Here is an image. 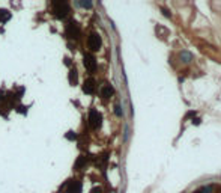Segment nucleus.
Masks as SVG:
<instances>
[{
    "label": "nucleus",
    "instance_id": "20e7f679",
    "mask_svg": "<svg viewBox=\"0 0 221 193\" xmlns=\"http://www.w3.org/2000/svg\"><path fill=\"white\" fill-rule=\"evenodd\" d=\"M66 35L69 36V38H78L80 36V29H78V26H77V23H74V21H71L68 26H66Z\"/></svg>",
    "mask_w": 221,
    "mask_h": 193
},
{
    "label": "nucleus",
    "instance_id": "dca6fc26",
    "mask_svg": "<svg viewBox=\"0 0 221 193\" xmlns=\"http://www.w3.org/2000/svg\"><path fill=\"white\" fill-rule=\"evenodd\" d=\"M66 137H68V139H71V140H72V139H75V137H77V136H75V134H72V131H69V134H66Z\"/></svg>",
    "mask_w": 221,
    "mask_h": 193
},
{
    "label": "nucleus",
    "instance_id": "7ed1b4c3",
    "mask_svg": "<svg viewBox=\"0 0 221 193\" xmlns=\"http://www.w3.org/2000/svg\"><path fill=\"white\" fill-rule=\"evenodd\" d=\"M87 45L92 52H96V50H100V47H101V36L98 35V33H90L89 38H87Z\"/></svg>",
    "mask_w": 221,
    "mask_h": 193
},
{
    "label": "nucleus",
    "instance_id": "9d476101",
    "mask_svg": "<svg viewBox=\"0 0 221 193\" xmlns=\"http://www.w3.org/2000/svg\"><path fill=\"white\" fill-rule=\"evenodd\" d=\"M9 12L8 11H0V20L2 21H6V20H9Z\"/></svg>",
    "mask_w": 221,
    "mask_h": 193
},
{
    "label": "nucleus",
    "instance_id": "423d86ee",
    "mask_svg": "<svg viewBox=\"0 0 221 193\" xmlns=\"http://www.w3.org/2000/svg\"><path fill=\"white\" fill-rule=\"evenodd\" d=\"M68 193H81V183L80 181H71L68 186Z\"/></svg>",
    "mask_w": 221,
    "mask_h": 193
},
{
    "label": "nucleus",
    "instance_id": "39448f33",
    "mask_svg": "<svg viewBox=\"0 0 221 193\" xmlns=\"http://www.w3.org/2000/svg\"><path fill=\"white\" fill-rule=\"evenodd\" d=\"M83 63H84L86 69H87V71H90V72H93V71L96 69V59H95L92 55H84Z\"/></svg>",
    "mask_w": 221,
    "mask_h": 193
},
{
    "label": "nucleus",
    "instance_id": "4468645a",
    "mask_svg": "<svg viewBox=\"0 0 221 193\" xmlns=\"http://www.w3.org/2000/svg\"><path fill=\"white\" fill-rule=\"evenodd\" d=\"M114 112H116V115H117V116H122V110H120V106H119V104H116V106H114Z\"/></svg>",
    "mask_w": 221,
    "mask_h": 193
},
{
    "label": "nucleus",
    "instance_id": "f8f14e48",
    "mask_svg": "<svg viewBox=\"0 0 221 193\" xmlns=\"http://www.w3.org/2000/svg\"><path fill=\"white\" fill-rule=\"evenodd\" d=\"M86 163V160H84V157H80L78 160H77V163H75V167H80V166H83Z\"/></svg>",
    "mask_w": 221,
    "mask_h": 193
},
{
    "label": "nucleus",
    "instance_id": "f03ea898",
    "mask_svg": "<svg viewBox=\"0 0 221 193\" xmlns=\"http://www.w3.org/2000/svg\"><path fill=\"white\" fill-rule=\"evenodd\" d=\"M101 121H102V116H101V113L98 112V110H90V113H89V124H90V127L92 128H100L101 127Z\"/></svg>",
    "mask_w": 221,
    "mask_h": 193
},
{
    "label": "nucleus",
    "instance_id": "f257e3e1",
    "mask_svg": "<svg viewBox=\"0 0 221 193\" xmlns=\"http://www.w3.org/2000/svg\"><path fill=\"white\" fill-rule=\"evenodd\" d=\"M53 11H54L56 17L63 18V17L68 15V12H69V6H68L66 2H54V3H53Z\"/></svg>",
    "mask_w": 221,
    "mask_h": 193
},
{
    "label": "nucleus",
    "instance_id": "1a4fd4ad",
    "mask_svg": "<svg viewBox=\"0 0 221 193\" xmlns=\"http://www.w3.org/2000/svg\"><path fill=\"white\" fill-rule=\"evenodd\" d=\"M69 82H71L72 85H75V83H77V71H75V69H72V71H71V74H69Z\"/></svg>",
    "mask_w": 221,
    "mask_h": 193
},
{
    "label": "nucleus",
    "instance_id": "9b49d317",
    "mask_svg": "<svg viewBox=\"0 0 221 193\" xmlns=\"http://www.w3.org/2000/svg\"><path fill=\"white\" fill-rule=\"evenodd\" d=\"M182 59H184V62H190L191 55H190V53H187V52H184V53H182Z\"/></svg>",
    "mask_w": 221,
    "mask_h": 193
},
{
    "label": "nucleus",
    "instance_id": "0eeeda50",
    "mask_svg": "<svg viewBox=\"0 0 221 193\" xmlns=\"http://www.w3.org/2000/svg\"><path fill=\"white\" fill-rule=\"evenodd\" d=\"M83 91L86 94H93L95 92V80L93 79H87L83 85Z\"/></svg>",
    "mask_w": 221,
    "mask_h": 193
},
{
    "label": "nucleus",
    "instance_id": "6e6552de",
    "mask_svg": "<svg viewBox=\"0 0 221 193\" xmlns=\"http://www.w3.org/2000/svg\"><path fill=\"white\" fill-rule=\"evenodd\" d=\"M114 94V89H113V86H110V85H104L102 86V89H101V96L102 98H110V96Z\"/></svg>",
    "mask_w": 221,
    "mask_h": 193
},
{
    "label": "nucleus",
    "instance_id": "2eb2a0df",
    "mask_svg": "<svg viewBox=\"0 0 221 193\" xmlns=\"http://www.w3.org/2000/svg\"><path fill=\"white\" fill-rule=\"evenodd\" d=\"M90 193H102V190L100 189V187H95V189H92V192Z\"/></svg>",
    "mask_w": 221,
    "mask_h": 193
},
{
    "label": "nucleus",
    "instance_id": "ddd939ff",
    "mask_svg": "<svg viewBox=\"0 0 221 193\" xmlns=\"http://www.w3.org/2000/svg\"><path fill=\"white\" fill-rule=\"evenodd\" d=\"M78 5L83 6V8H92V3H90V2H80Z\"/></svg>",
    "mask_w": 221,
    "mask_h": 193
}]
</instances>
